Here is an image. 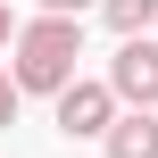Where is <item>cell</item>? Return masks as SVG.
<instances>
[{
  "label": "cell",
  "instance_id": "cell-2",
  "mask_svg": "<svg viewBox=\"0 0 158 158\" xmlns=\"http://www.w3.org/2000/svg\"><path fill=\"white\" fill-rule=\"evenodd\" d=\"M117 83H92V75H75V83H58V133L67 142H100L108 125H117Z\"/></svg>",
  "mask_w": 158,
  "mask_h": 158
},
{
  "label": "cell",
  "instance_id": "cell-8",
  "mask_svg": "<svg viewBox=\"0 0 158 158\" xmlns=\"http://www.w3.org/2000/svg\"><path fill=\"white\" fill-rule=\"evenodd\" d=\"M33 8H67V17H83V8H100V0H33Z\"/></svg>",
  "mask_w": 158,
  "mask_h": 158
},
{
  "label": "cell",
  "instance_id": "cell-6",
  "mask_svg": "<svg viewBox=\"0 0 158 158\" xmlns=\"http://www.w3.org/2000/svg\"><path fill=\"white\" fill-rule=\"evenodd\" d=\"M17 100H25V83H17V67H0V125H17Z\"/></svg>",
  "mask_w": 158,
  "mask_h": 158
},
{
  "label": "cell",
  "instance_id": "cell-3",
  "mask_svg": "<svg viewBox=\"0 0 158 158\" xmlns=\"http://www.w3.org/2000/svg\"><path fill=\"white\" fill-rule=\"evenodd\" d=\"M108 83L125 108H158V33H125L108 58Z\"/></svg>",
  "mask_w": 158,
  "mask_h": 158
},
{
  "label": "cell",
  "instance_id": "cell-5",
  "mask_svg": "<svg viewBox=\"0 0 158 158\" xmlns=\"http://www.w3.org/2000/svg\"><path fill=\"white\" fill-rule=\"evenodd\" d=\"M100 17H108L117 42L125 33H158V0H100Z\"/></svg>",
  "mask_w": 158,
  "mask_h": 158
},
{
  "label": "cell",
  "instance_id": "cell-4",
  "mask_svg": "<svg viewBox=\"0 0 158 158\" xmlns=\"http://www.w3.org/2000/svg\"><path fill=\"white\" fill-rule=\"evenodd\" d=\"M108 158H158V108H117V125L100 133Z\"/></svg>",
  "mask_w": 158,
  "mask_h": 158
},
{
  "label": "cell",
  "instance_id": "cell-7",
  "mask_svg": "<svg viewBox=\"0 0 158 158\" xmlns=\"http://www.w3.org/2000/svg\"><path fill=\"white\" fill-rule=\"evenodd\" d=\"M8 42H17V8L0 0V50H8Z\"/></svg>",
  "mask_w": 158,
  "mask_h": 158
},
{
  "label": "cell",
  "instance_id": "cell-1",
  "mask_svg": "<svg viewBox=\"0 0 158 158\" xmlns=\"http://www.w3.org/2000/svg\"><path fill=\"white\" fill-rule=\"evenodd\" d=\"M17 58V83L25 92H50L58 100V83H75V58H83V17H67V8H42L33 25H17V42H8Z\"/></svg>",
  "mask_w": 158,
  "mask_h": 158
}]
</instances>
